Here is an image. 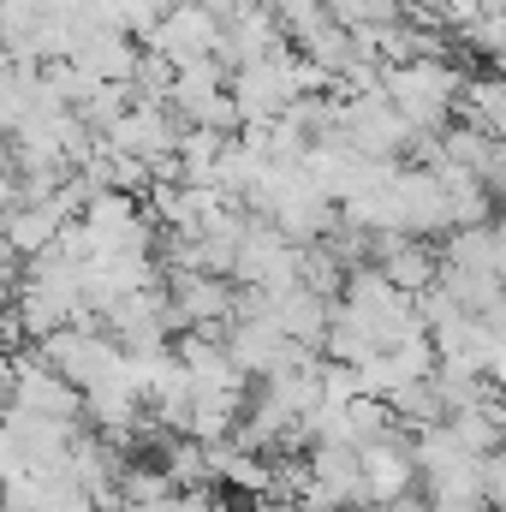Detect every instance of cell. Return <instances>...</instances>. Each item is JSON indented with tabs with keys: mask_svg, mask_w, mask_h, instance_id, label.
Returning <instances> with one entry per match:
<instances>
[{
	"mask_svg": "<svg viewBox=\"0 0 506 512\" xmlns=\"http://www.w3.org/2000/svg\"><path fill=\"white\" fill-rule=\"evenodd\" d=\"M149 54H161L173 72L179 66H197V60H215L221 54V18H209L203 6H191V0H179V6H167L155 24H149Z\"/></svg>",
	"mask_w": 506,
	"mask_h": 512,
	"instance_id": "cell-3",
	"label": "cell"
},
{
	"mask_svg": "<svg viewBox=\"0 0 506 512\" xmlns=\"http://www.w3.org/2000/svg\"><path fill=\"white\" fill-rule=\"evenodd\" d=\"M441 268H459V274H489V280H501V233H495V221L453 227Z\"/></svg>",
	"mask_w": 506,
	"mask_h": 512,
	"instance_id": "cell-6",
	"label": "cell"
},
{
	"mask_svg": "<svg viewBox=\"0 0 506 512\" xmlns=\"http://www.w3.org/2000/svg\"><path fill=\"white\" fill-rule=\"evenodd\" d=\"M6 364H12V411L48 417V423H78V417H84L78 387H66L54 370H42L36 352H12Z\"/></svg>",
	"mask_w": 506,
	"mask_h": 512,
	"instance_id": "cell-5",
	"label": "cell"
},
{
	"mask_svg": "<svg viewBox=\"0 0 506 512\" xmlns=\"http://www.w3.org/2000/svg\"><path fill=\"white\" fill-rule=\"evenodd\" d=\"M36 358H42V370H54L66 387H96L126 352L102 334V328H54V334H42L36 340Z\"/></svg>",
	"mask_w": 506,
	"mask_h": 512,
	"instance_id": "cell-2",
	"label": "cell"
},
{
	"mask_svg": "<svg viewBox=\"0 0 506 512\" xmlns=\"http://www.w3.org/2000/svg\"><path fill=\"white\" fill-rule=\"evenodd\" d=\"M376 90L411 131H441L453 120V102L465 90V72H453L447 60H405V66H387L381 72Z\"/></svg>",
	"mask_w": 506,
	"mask_h": 512,
	"instance_id": "cell-1",
	"label": "cell"
},
{
	"mask_svg": "<svg viewBox=\"0 0 506 512\" xmlns=\"http://www.w3.org/2000/svg\"><path fill=\"white\" fill-rule=\"evenodd\" d=\"M155 512H221L203 489H173V495H161L155 501Z\"/></svg>",
	"mask_w": 506,
	"mask_h": 512,
	"instance_id": "cell-7",
	"label": "cell"
},
{
	"mask_svg": "<svg viewBox=\"0 0 506 512\" xmlns=\"http://www.w3.org/2000/svg\"><path fill=\"white\" fill-rule=\"evenodd\" d=\"M381 512H429V501H411V495H399V501H387Z\"/></svg>",
	"mask_w": 506,
	"mask_h": 512,
	"instance_id": "cell-8",
	"label": "cell"
},
{
	"mask_svg": "<svg viewBox=\"0 0 506 512\" xmlns=\"http://www.w3.org/2000/svg\"><path fill=\"white\" fill-rule=\"evenodd\" d=\"M233 274L245 280V292H286L298 286V245H286L268 221H251L233 251Z\"/></svg>",
	"mask_w": 506,
	"mask_h": 512,
	"instance_id": "cell-4",
	"label": "cell"
}]
</instances>
